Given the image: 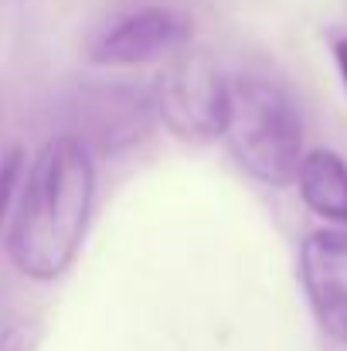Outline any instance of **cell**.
Wrapping results in <instances>:
<instances>
[{
	"instance_id": "1",
	"label": "cell",
	"mask_w": 347,
	"mask_h": 351,
	"mask_svg": "<svg viewBox=\"0 0 347 351\" xmlns=\"http://www.w3.org/2000/svg\"><path fill=\"white\" fill-rule=\"evenodd\" d=\"M96 167L89 147L72 136H51L24 171L21 202L7 232V256L27 280H58L79 256L92 215Z\"/></svg>"
},
{
	"instance_id": "2",
	"label": "cell",
	"mask_w": 347,
	"mask_h": 351,
	"mask_svg": "<svg viewBox=\"0 0 347 351\" xmlns=\"http://www.w3.org/2000/svg\"><path fill=\"white\" fill-rule=\"evenodd\" d=\"M235 160L262 184L286 188L307 157L303 150V117L286 89L262 75L231 79L229 123H225Z\"/></svg>"
},
{
	"instance_id": "3",
	"label": "cell",
	"mask_w": 347,
	"mask_h": 351,
	"mask_svg": "<svg viewBox=\"0 0 347 351\" xmlns=\"http://www.w3.org/2000/svg\"><path fill=\"white\" fill-rule=\"evenodd\" d=\"M231 82L208 55H188L164 69L153 110L184 140H218L229 123Z\"/></svg>"
},
{
	"instance_id": "4",
	"label": "cell",
	"mask_w": 347,
	"mask_h": 351,
	"mask_svg": "<svg viewBox=\"0 0 347 351\" xmlns=\"http://www.w3.org/2000/svg\"><path fill=\"white\" fill-rule=\"evenodd\" d=\"M72 136H79L89 147V154L92 147L110 154L133 147L146 136L153 119V99L136 86H86L72 103Z\"/></svg>"
},
{
	"instance_id": "5",
	"label": "cell",
	"mask_w": 347,
	"mask_h": 351,
	"mask_svg": "<svg viewBox=\"0 0 347 351\" xmlns=\"http://www.w3.org/2000/svg\"><path fill=\"white\" fill-rule=\"evenodd\" d=\"M300 283L320 331L347 345V232L317 229L300 245Z\"/></svg>"
},
{
	"instance_id": "6",
	"label": "cell",
	"mask_w": 347,
	"mask_h": 351,
	"mask_svg": "<svg viewBox=\"0 0 347 351\" xmlns=\"http://www.w3.org/2000/svg\"><path fill=\"white\" fill-rule=\"evenodd\" d=\"M191 38V21L174 7H143L116 17L96 34L89 55L99 65H140L177 51Z\"/></svg>"
},
{
	"instance_id": "7",
	"label": "cell",
	"mask_w": 347,
	"mask_h": 351,
	"mask_svg": "<svg viewBox=\"0 0 347 351\" xmlns=\"http://www.w3.org/2000/svg\"><path fill=\"white\" fill-rule=\"evenodd\" d=\"M296 188H300V198L303 205L341 226L347 232V160L334 150H307L300 171H296Z\"/></svg>"
},
{
	"instance_id": "8",
	"label": "cell",
	"mask_w": 347,
	"mask_h": 351,
	"mask_svg": "<svg viewBox=\"0 0 347 351\" xmlns=\"http://www.w3.org/2000/svg\"><path fill=\"white\" fill-rule=\"evenodd\" d=\"M24 174V150L21 147H7L3 157H0V222L10 208V198H14V188Z\"/></svg>"
},
{
	"instance_id": "9",
	"label": "cell",
	"mask_w": 347,
	"mask_h": 351,
	"mask_svg": "<svg viewBox=\"0 0 347 351\" xmlns=\"http://www.w3.org/2000/svg\"><path fill=\"white\" fill-rule=\"evenodd\" d=\"M38 348V324L24 317H10L0 324V351H34Z\"/></svg>"
},
{
	"instance_id": "10",
	"label": "cell",
	"mask_w": 347,
	"mask_h": 351,
	"mask_svg": "<svg viewBox=\"0 0 347 351\" xmlns=\"http://www.w3.org/2000/svg\"><path fill=\"white\" fill-rule=\"evenodd\" d=\"M334 62H337V72H341V79H344L347 86V38H334Z\"/></svg>"
}]
</instances>
